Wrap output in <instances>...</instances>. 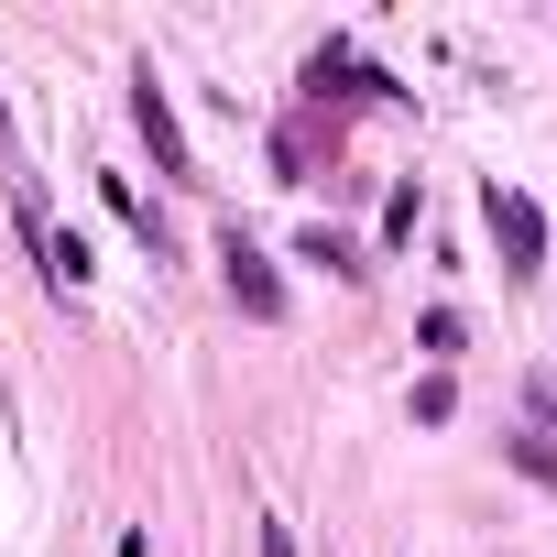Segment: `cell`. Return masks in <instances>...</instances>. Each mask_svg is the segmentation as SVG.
<instances>
[{
	"label": "cell",
	"instance_id": "10",
	"mask_svg": "<svg viewBox=\"0 0 557 557\" xmlns=\"http://www.w3.org/2000/svg\"><path fill=\"white\" fill-rule=\"evenodd\" d=\"M251 546H262V557H296V535H285V524H273V513H262V535H251Z\"/></svg>",
	"mask_w": 557,
	"mask_h": 557
},
{
	"label": "cell",
	"instance_id": "5",
	"mask_svg": "<svg viewBox=\"0 0 557 557\" xmlns=\"http://www.w3.org/2000/svg\"><path fill=\"white\" fill-rule=\"evenodd\" d=\"M34 251H45V273H55V285H66V296L88 285V240H77V230H45Z\"/></svg>",
	"mask_w": 557,
	"mask_h": 557
},
{
	"label": "cell",
	"instance_id": "7",
	"mask_svg": "<svg viewBox=\"0 0 557 557\" xmlns=\"http://www.w3.org/2000/svg\"><path fill=\"white\" fill-rule=\"evenodd\" d=\"M296 262H329V273H372V262H350V240H339V230H296Z\"/></svg>",
	"mask_w": 557,
	"mask_h": 557
},
{
	"label": "cell",
	"instance_id": "2",
	"mask_svg": "<svg viewBox=\"0 0 557 557\" xmlns=\"http://www.w3.org/2000/svg\"><path fill=\"white\" fill-rule=\"evenodd\" d=\"M219 285H230L240 318H285V273H273V251L251 230H219Z\"/></svg>",
	"mask_w": 557,
	"mask_h": 557
},
{
	"label": "cell",
	"instance_id": "4",
	"mask_svg": "<svg viewBox=\"0 0 557 557\" xmlns=\"http://www.w3.org/2000/svg\"><path fill=\"white\" fill-rule=\"evenodd\" d=\"M307 88H318V99H394V77L361 66L350 45H318V55H307Z\"/></svg>",
	"mask_w": 557,
	"mask_h": 557
},
{
	"label": "cell",
	"instance_id": "9",
	"mask_svg": "<svg viewBox=\"0 0 557 557\" xmlns=\"http://www.w3.org/2000/svg\"><path fill=\"white\" fill-rule=\"evenodd\" d=\"M394 240H416V186H394V197H383V251H394Z\"/></svg>",
	"mask_w": 557,
	"mask_h": 557
},
{
	"label": "cell",
	"instance_id": "11",
	"mask_svg": "<svg viewBox=\"0 0 557 557\" xmlns=\"http://www.w3.org/2000/svg\"><path fill=\"white\" fill-rule=\"evenodd\" d=\"M0 164H12V175H23V143H12V99H0Z\"/></svg>",
	"mask_w": 557,
	"mask_h": 557
},
{
	"label": "cell",
	"instance_id": "8",
	"mask_svg": "<svg viewBox=\"0 0 557 557\" xmlns=\"http://www.w3.org/2000/svg\"><path fill=\"white\" fill-rule=\"evenodd\" d=\"M448 416H459V383L426 372V383H416V426H448Z\"/></svg>",
	"mask_w": 557,
	"mask_h": 557
},
{
	"label": "cell",
	"instance_id": "12",
	"mask_svg": "<svg viewBox=\"0 0 557 557\" xmlns=\"http://www.w3.org/2000/svg\"><path fill=\"white\" fill-rule=\"evenodd\" d=\"M535 416H546V426H557V372H535Z\"/></svg>",
	"mask_w": 557,
	"mask_h": 557
},
{
	"label": "cell",
	"instance_id": "6",
	"mask_svg": "<svg viewBox=\"0 0 557 557\" xmlns=\"http://www.w3.org/2000/svg\"><path fill=\"white\" fill-rule=\"evenodd\" d=\"M503 459H513V470H524L535 492H557V448H546L535 426H513V437H503Z\"/></svg>",
	"mask_w": 557,
	"mask_h": 557
},
{
	"label": "cell",
	"instance_id": "1",
	"mask_svg": "<svg viewBox=\"0 0 557 557\" xmlns=\"http://www.w3.org/2000/svg\"><path fill=\"white\" fill-rule=\"evenodd\" d=\"M481 219H492V251H503V273H513V285H535V273H546V208L524 197V186H481Z\"/></svg>",
	"mask_w": 557,
	"mask_h": 557
},
{
	"label": "cell",
	"instance_id": "3",
	"mask_svg": "<svg viewBox=\"0 0 557 557\" xmlns=\"http://www.w3.org/2000/svg\"><path fill=\"white\" fill-rule=\"evenodd\" d=\"M132 132L153 143V175H175V186L197 175V153H186V121H175V99H164V77H153V66H132Z\"/></svg>",
	"mask_w": 557,
	"mask_h": 557
}]
</instances>
